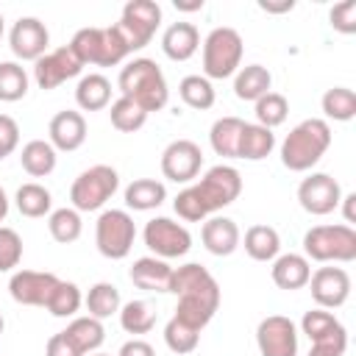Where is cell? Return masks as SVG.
Here are the masks:
<instances>
[{
	"label": "cell",
	"instance_id": "cell-5",
	"mask_svg": "<svg viewBox=\"0 0 356 356\" xmlns=\"http://www.w3.org/2000/svg\"><path fill=\"white\" fill-rule=\"evenodd\" d=\"M242 53H245V44H242L239 31L225 28V25L209 31V36L203 39V78L222 81V78L236 75L242 64Z\"/></svg>",
	"mask_w": 356,
	"mask_h": 356
},
{
	"label": "cell",
	"instance_id": "cell-6",
	"mask_svg": "<svg viewBox=\"0 0 356 356\" xmlns=\"http://www.w3.org/2000/svg\"><path fill=\"white\" fill-rule=\"evenodd\" d=\"M72 53L81 58V64H97V67H114L128 56V47L117 28H81L72 42Z\"/></svg>",
	"mask_w": 356,
	"mask_h": 356
},
{
	"label": "cell",
	"instance_id": "cell-44",
	"mask_svg": "<svg viewBox=\"0 0 356 356\" xmlns=\"http://www.w3.org/2000/svg\"><path fill=\"white\" fill-rule=\"evenodd\" d=\"M19 261H22V236L14 228L0 225V273H11Z\"/></svg>",
	"mask_w": 356,
	"mask_h": 356
},
{
	"label": "cell",
	"instance_id": "cell-36",
	"mask_svg": "<svg viewBox=\"0 0 356 356\" xmlns=\"http://www.w3.org/2000/svg\"><path fill=\"white\" fill-rule=\"evenodd\" d=\"M323 106V114L334 122H348L356 117V92L348 89V86H334L323 95L320 100Z\"/></svg>",
	"mask_w": 356,
	"mask_h": 356
},
{
	"label": "cell",
	"instance_id": "cell-25",
	"mask_svg": "<svg viewBox=\"0 0 356 356\" xmlns=\"http://www.w3.org/2000/svg\"><path fill=\"white\" fill-rule=\"evenodd\" d=\"M273 86V75L267 67L261 64H248V67H239L236 70V78H234V95L239 100H250L256 103L259 97H264Z\"/></svg>",
	"mask_w": 356,
	"mask_h": 356
},
{
	"label": "cell",
	"instance_id": "cell-27",
	"mask_svg": "<svg viewBox=\"0 0 356 356\" xmlns=\"http://www.w3.org/2000/svg\"><path fill=\"white\" fill-rule=\"evenodd\" d=\"M245 120L239 117H220L211 131H209V142L211 150L222 159H239V136H242Z\"/></svg>",
	"mask_w": 356,
	"mask_h": 356
},
{
	"label": "cell",
	"instance_id": "cell-46",
	"mask_svg": "<svg viewBox=\"0 0 356 356\" xmlns=\"http://www.w3.org/2000/svg\"><path fill=\"white\" fill-rule=\"evenodd\" d=\"M331 19V28L339 31V33H356V0H345L339 6L331 8L328 14Z\"/></svg>",
	"mask_w": 356,
	"mask_h": 356
},
{
	"label": "cell",
	"instance_id": "cell-52",
	"mask_svg": "<svg viewBox=\"0 0 356 356\" xmlns=\"http://www.w3.org/2000/svg\"><path fill=\"white\" fill-rule=\"evenodd\" d=\"M339 203H342V211H345V225L356 222V214H353V203H356V195L350 192V195H345Z\"/></svg>",
	"mask_w": 356,
	"mask_h": 356
},
{
	"label": "cell",
	"instance_id": "cell-45",
	"mask_svg": "<svg viewBox=\"0 0 356 356\" xmlns=\"http://www.w3.org/2000/svg\"><path fill=\"white\" fill-rule=\"evenodd\" d=\"M172 209H175V214H178L181 220H186V222H203V220L209 217L206 209H203V203H200V197H197V192H195V186L181 189V192L175 195V200H172Z\"/></svg>",
	"mask_w": 356,
	"mask_h": 356
},
{
	"label": "cell",
	"instance_id": "cell-7",
	"mask_svg": "<svg viewBox=\"0 0 356 356\" xmlns=\"http://www.w3.org/2000/svg\"><path fill=\"white\" fill-rule=\"evenodd\" d=\"M117 186H120L117 170L108 164H95L72 181V186H70L72 209L75 211H97L111 200Z\"/></svg>",
	"mask_w": 356,
	"mask_h": 356
},
{
	"label": "cell",
	"instance_id": "cell-26",
	"mask_svg": "<svg viewBox=\"0 0 356 356\" xmlns=\"http://www.w3.org/2000/svg\"><path fill=\"white\" fill-rule=\"evenodd\" d=\"M75 103L83 111H100L111 103V81L100 72H89L75 86Z\"/></svg>",
	"mask_w": 356,
	"mask_h": 356
},
{
	"label": "cell",
	"instance_id": "cell-41",
	"mask_svg": "<svg viewBox=\"0 0 356 356\" xmlns=\"http://www.w3.org/2000/svg\"><path fill=\"white\" fill-rule=\"evenodd\" d=\"M253 114H256V122L259 125H264V128H278V125H284L286 122V114H289V103H286V97L284 95H278V92H267L264 97H259L256 100V108H253Z\"/></svg>",
	"mask_w": 356,
	"mask_h": 356
},
{
	"label": "cell",
	"instance_id": "cell-2",
	"mask_svg": "<svg viewBox=\"0 0 356 356\" xmlns=\"http://www.w3.org/2000/svg\"><path fill=\"white\" fill-rule=\"evenodd\" d=\"M117 86H120L122 97L134 100L147 114L150 111H161L167 106V100H170L167 78H164L161 67L153 58H134V61H128L120 70Z\"/></svg>",
	"mask_w": 356,
	"mask_h": 356
},
{
	"label": "cell",
	"instance_id": "cell-12",
	"mask_svg": "<svg viewBox=\"0 0 356 356\" xmlns=\"http://www.w3.org/2000/svg\"><path fill=\"white\" fill-rule=\"evenodd\" d=\"M203 167V150L192 139H175L161 153V172L172 184H192Z\"/></svg>",
	"mask_w": 356,
	"mask_h": 356
},
{
	"label": "cell",
	"instance_id": "cell-28",
	"mask_svg": "<svg viewBox=\"0 0 356 356\" xmlns=\"http://www.w3.org/2000/svg\"><path fill=\"white\" fill-rule=\"evenodd\" d=\"M56 147L47 142V139H31L22 145V153H19V164L22 170L31 175V178H44L56 170Z\"/></svg>",
	"mask_w": 356,
	"mask_h": 356
},
{
	"label": "cell",
	"instance_id": "cell-50",
	"mask_svg": "<svg viewBox=\"0 0 356 356\" xmlns=\"http://www.w3.org/2000/svg\"><path fill=\"white\" fill-rule=\"evenodd\" d=\"M345 348L348 345H339V342H317L312 345L309 356H345Z\"/></svg>",
	"mask_w": 356,
	"mask_h": 356
},
{
	"label": "cell",
	"instance_id": "cell-47",
	"mask_svg": "<svg viewBox=\"0 0 356 356\" xmlns=\"http://www.w3.org/2000/svg\"><path fill=\"white\" fill-rule=\"evenodd\" d=\"M17 145H19V125H17V120L8 117V114H0V161L6 156H11L17 150Z\"/></svg>",
	"mask_w": 356,
	"mask_h": 356
},
{
	"label": "cell",
	"instance_id": "cell-31",
	"mask_svg": "<svg viewBox=\"0 0 356 356\" xmlns=\"http://www.w3.org/2000/svg\"><path fill=\"white\" fill-rule=\"evenodd\" d=\"M281 250V236L273 225H250L245 231V253L253 261H273Z\"/></svg>",
	"mask_w": 356,
	"mask_h": 356
},
{
	"label": "cell",
	"instance_id": "cell-55",
	"mask_svg": "<svg viewBox=\"0 0 356 356\" xmlns=\"http://www.w3.org/2000/svg\"><path fill=\"white\" fill-rule=\"evenodd\" d=\"M3 31H6V25H3V14H0V39H3Z\"/></svg>",
	"mask_w": 356,
	"mask_h": 356
},
{
	"label": "cell",
	"instance_id": "cell-3",
	"mask_svg": "<svg viewBox=\"0 0 356 356\" xmlns=\"http://www.w3.org/2000/svg\"><path fill=\"white\" fill-rule=\"evenodd\" d=\"M331 147V125L320 117L298 122L281 142V164L292 172L312 170Z\"/></svg>",
	"mask_w": 356,
	"mask_h": 356
},
{
	"label": "cell",
	"instance_id": "cell-29",
	"mask_svg": "<svg viewBox=\"0 0 356 356\" xmlns=\"http://www.w3.org/2000/svg\"><path fill=\"white\" fill-rule=\"evenodd\" d=\"M167 200V186L156 178H136L125 186V206L134 211L159 209Z\"/></svg>",
	"mask_w": 356,
	"mask_h": 356
},
{
	"label": "cell",
	"instance_id": "cell-30",
	"mask_svg": "<svg viewBox=\"0 0 356 356\" xmlns=\"http://www.w3.org/2000/svg\"><path fill=\"white\" fill-rule=\"evenodd\" d=\"M275 147V134L259 122H245L242 136H239V159L248 161H261L273 153Z\"/></svg>",
	"mask_w": 356,
	"mask_h": 356
},
{
	"label": "cell",
	"instance_id": "cell-19",
	"mask_svg": "<svg viewBox=\"0 0 356 356\" xmlns=\"http://www.w3.org/2000/svg\"><path fill=\"white\" fill-rule=\"evenodd\" d=\"M47 134H50L47 142L56 147V153H58V150L72 153V150H78V147L86 142V120H83L81 111L64 108V111H58V114L50 120Z\"/></svg>",
	"mask_w": 356,
	"mask_h": 356
},
{
	"label": "cell",
	"instance_id": "cell-9",
	"mask_svg": "<svg viewBox=\"0 0 356 356\" xmlns=\"http://www.w3.org/2000/svg\"><path fill=\"white\" fill-rule=\"evenodd\" d=\"M159 25H161V8L153 0H128L122 6L120 22H114V28L122 36L128 53L142 50L153 39Z\"/></svg>",
	"mask_w": 356,
	"mask_h": 356
},
{
	"label": "cell",
	"instance_id": "cell-21",
	"mask_svg": "<svg viewBox=\"0 0 356 356\" xmlns=\"http://www.w3.org/2000/svg\"><path fill=\"white\" fill-rule=\"evenodd\" d=\"M270 278L278 289H286V292H295V289H303L312 278V264L306 256L300 253H281L273 259V267H270Z\"/></svg>",
	"mask_w": 356,
	"mask_h": 356
},
{
	"label": "cell",
	"instance_id": "cell-22",
	"mask_svg": "<svg viewBox=\"0 0 356 356\" xmlns=\"http://www.w3.org/2000/svg\"><path fill=\"white\" fill-rule=\"evenodd\" d=\"M170 275H172V267L164 261V259H156V256H142L131 264V284L136 289H145V292H167L170 286Z\"/></svg>",
	"mask_w": 356,
	"mask_h": 356
},
{
	"label": "cell",
	"instance_id": "cell-24",
	"mask_svg": "<svg viewBox=\"0 0 356 356\" xmlns=\"http://www.w3.org/2000/svg\"><path fill=\"white\" fill-rule=\"evenodd\" d=\"M200 47V33L192 22H172L161 33V50L172 61H189Z\"/></svg>",
	"mask_w": 356,
	"mask_h": 356
},
{
	"label": "cell",
	"instance_id": "cell-48",
	"mask_svg": "<svg viewBox=\"0 0 356 356\" xmlns=\"http://www.w3.org/2000/svg\"><path fill=\"white\" fill-rule=\"evenodd\" d=\"M44 356H83V353L72 345V339H70L64 331H58V334H53V337L47 339Z\"/></svg>",
	"mask_w": 356,
	"mask_h": 356
},
{
	"label": "cell",
	"instance_id": "cell-8",
	"mask_svg": "<svg viewBox=\"0 0 356 356\" xmlns=\"http://www.w3.org/2000/svg\"><path fill=\"white\" fill-rule=\"evenodd\" d=\"M136 239V225L134 217L125 209H106L97 222H95V245L100 250V256L117 261L125 259L134 248Z\"/></svg>",
	"mask_w": 356,
	"mask_h": 356
},
{
	"label": "cell",
	"instance_id": "cell-15",
	"mask_svg": "<svg viewBox=\"0 0 356 356\" xmlns=\"http://www.w3.org/2000/svg\"><path fill=\"white\" fill-rule=\"evenodd\" d=\"M342 200V189L337 184V178H331L328 172H312L309 178L300 181L298 186V203L303 211L323 217L331 214Z\"/></svg>",
	"mask_w": 356,
	"mask_h": 356
},
{
	"label": "cell",
	"instance_id": "cell-1",
	"mask_svg": "<svg viewBox=\"0 0 356 356\" xmlns=\"http://www.w3.org/2000/svg\"><path fill=\"white\" fill-rule=\"evenodd\" d=\"M167 292L178 298L172 317L186 323L195 331H203L211 323L214 312L220 309V284L203 264H195V261L172 267Z\"/></svg>",
	"mask_w": 356,
	"mask_h": 356
},
{
	"label": "cell",
	"instance_id": "cell-34",
	"mask_svg": "<svg viewBox=\"0 0 356 356\" xmlns=\"http://www.w3.org/2000/svg\"><path fill=\"white\" fill-rule=\"evenodd\" d=\"M14 203H17V211H19L22 217H33V220H36V217L50 214V209H53V195H50V189H44L42 184L31 181V184H22V186L17 189Z\"/></svg>",
	"mask_w": 356,
	"mask_h": 356
},
{
	"label": "cell",
	"instance_id": "cell-13",
	"mask_svg": "<svg viewBox=\"0 0 356 356\" xmlns=\"http://www.w3.org/2000/svg\"><path fill=\"white\" fill-rule=\"evenodd\" d=\"M261 356H298V325L284 314H270L256 328Z\"/></svg>",
	"mask_w": 356,
	"mask_h": 356
},
{
	"label": "cell",
	"instance_id": "cell-18",
	"mask_svg": "<svg viewBox=\"0 0 356 356\" xmlns=\"http://www.w3.org/2000/svg\"><path fill=\"white\" fill-rule=\"evenodd\" d=\"M61 278L56 273H39V270H17L8 278V292L22 306H47L56 284Z\"/></svg>",
	"mask_w": 356,
	"mask_h": 356
},
{
	"label": "cell",
	"instance_id": "cell-4",
	"mask_svg": "<svg viewBox=\"0 0 356 356\" xmlns=\"http://www.w3.org/2000/svg\"><path fill=\"white\" fill-rule=\"evenodd\" d=\"M303 253L309 261H353L356 259V231L353 225H314L303 234Z\"/></svg>",
	"mask_w": 356,
	"mask_h": 356
},
{
	"label": "cell",
	"instance_id": "cell-53",
	"mask_svg": "<svg viewBox=\"0 0 356 356\" xmlns=\"http://www.w3.org/2000/svg\"><path fill=\"white\" fill-rule=\"evenodd\" d=\"M175 8H178V11H200V8H203V0H195V3H181V0H175Z\"/></svg>",
	"mask_w": 356,
	"mask_h": 356
},
{
	"label": "cell",
	"instance_id": "cell-32",
	"mask_svg": "<svg viewBox=\"0 0 356 356\" xmlns=\"http://www.w3.org/2000/svg\"><path fill=\"white\" fill-rule=\"evenodd\" d=\"M64 334L72 339V345L83 353V356H89V353H97V348L103 345V339H106V328H103V323L100 320H95V317H75L67 328H64Z\"/></svg>",
	"mask_w": 356,
	"mask_h": 356
},
{
	"label": "cell",
	"instance_id": "cell-17",
	"mask_svg": "<svg viewBox=\"0 0 356 356\" xmlns=\"http://www.w3.org/2000/svg\"><path fill=\"white\" fill-rule=\"evenodd\" d=\"M50 33L42 19L36 17H19L8 31V47L22 61H39L47 53Z\"/></svg>",
	"mask_w": 356,
	"mask_h": 356
},
{
	"label": "cell",
	"instance_id": "cell-16",
	"mask_svg": "<svg viewBox=\"0 0 356 356\" xmlns=\"http://www.w3.org/2000/svg\"><path fill=\"white\" fill-rule=\"evenodd\" d=\"M306 286L317 309H339L350 298V275L342 267H317Z\"/></svg>",
	"mask_w": 356,
	"mask_h": 356
},
{
	"label": "cell",
	"instance_id": "cell-40",
	"mask_svg": "<svg viewBox=\"0 0 356 356\" xmlns=\"http://www.w3.org/2000/svg\"><path fill=\"white\" fill-rule=\"evenodd\" d=\"M28 95V72L17 61H0V100L17 103Z\"/></svg>",
	"mask_w": 356,
	"mask_h": 356
},
{
	"label": "cell",
	"instance_id": "cell-37",
	"mask_svg": "<svg viewBox=\"0 0 356 356\" xmlns=\"http://www.w3.org/2000/svg\"><path fill=\"white\" fill-rule=\"evenodd\" d=\"M178 95H181V100H184L189 108H197V111L211 108V106H214V97H217L211 81L203 78V75H186V78H181Z\"/></svg>",
	"mask_w": 356,
	"mask_h": 356
},
{
	"label": "cell",
	"instance_id": "cell-57",
	"mask_svg": "<svg viewBox=\"0 0 356 356\" xmlns=\"http://www.w3.org/2000/svg\"><path fill=\"white\" fill-rule=\"evenodd\" d=\"M89 356H108V353H89Z\"/></svg>",
	"mask_w": 356,
	"mask_h": 356
},
{
	"label": "cell",
	"instance_id": "cell-33",
	"mask_svg": "<svg viewBox=\"0 0 356 356\" xmlns=\"http://www.w3.org/2000/svg\"><path fill=\"white\" fill-rule=\"evenodd\" d=\"M83 303H86L89 317H95V320H106V317H111V314L120 312L122 298H120V289H117L114 284H108V281H97L95 286H89Z\"/></svg>",
	"mask_w": 356,
	"mask_h": 356
},
{
	"label": "cell",
	"instance_id": "cell-49",
	"mask_svg": "<svg viewBox=\"0 0 356 356\" xmlns=\"http://www.w3.org/2000/svg\"><path fill=\"white\" fill-rule=\"evenodd\" d=\"M117 356H156V350H153V345H150V342H145V339L134 337V339H128V342L120 348V353H117Z\"/></svg>",
	"mask_w": 356,
	"mask_h": 356
},
{
	"label": "cell",
	"instance_id": "cell-42",
	"mask_svg": "<svg viewBox=\"0 0 356 356\" xmlns=\"http://www.w3.org/2000/svg\"><path fill=\"white\" fill-rule=\"evenodd\" d=\"M81 303H83V298H81L78 284H72V281H58L44 309H47L53 317H72V314L81 309Z\"/></svg>",
	"mask_w": 356,
	"mask_h": 356
},
{
	"label": "cell",
	"instance_id": "cell-35",
	"mask_svg": "<svg viewBox=\"0 0 356 356\" xmlns=\"http://www.w3.org/2000/svg\"><path fill=\"white\" fill-rule=\"evenodd\" d=\"M117 314H120V325H122L128 334H134V337L147 334V331H153V325H156V309H153L147 300H142V298L122 303Z\"/></svg>",
	"mask_w": 356,
	"mask_h": 356
},
{
	"label": "cell",
	"instance_id": "cell-23",
	"mask_svg": "<svg viewBox=\"0 0 356 356\" xmlns=\"http://www.w3.org/2000/svg\"><path fill=\"white\" fill-rule=\"evenodd\" d=\"M300 331L312 339V345L317 342H339V345H348V331L345 325L325 309H309L300 320Z\"/></svg>",
	"mask_w": 356,
	"mask_h": 356
},
{
	"label": "cell",
	"instance_id": "cell-54",
	"mask_svg": "<svg viewBox=\"0 0 356 356\" xmlns=\"http://www.w3.org/2000/svg\"><path fill=\"white\" fill-rule=\"evenodd\" d=\"M6 214H8V197H6V189L0 186V222L6 220Z\"/></svg>",
	"mask_w": 356,
	"mask_h": 356
},
{
	"label": "cell",
	"instance_id": "cell-56",
	"mask_svg": "<svg viewBox=\"0 0 356 356\" xmlns=\"http://www.w3.org/2000/svg\"><path fill=\"white\" fill-rule=\"evenodd\" d=\"M3 328H6V320H3V314H0V334H3Z\"/></svg>",
	"mask_w": 356,
	"mask_h": 356
},
{
	"label": "cell",
	"instance_id": "cell-14",
	"mask_svg": "<svg viewBox=\"0 0 356 356\" xmlns=\"http://www.w3.org/2000/svg\"><path fill=\"white\" fill-rule=\"evenodd\" d=\"M81 70H83L81 58L72 53L70 44H64V47H56V50L44 53L39 61H33V81H36L39 89L47 92V89L61 86L64 81L81 75Z\"/></svg>",
	"mask_w": 356,
	"mask_h": 356
},
{
	"label": "cell",
	"instance_id": "cell-11",
	"mask_svg": "<svg viewBox=\"0 0 356 356\" xmlns=\"http://www.w3.org/2000/svg\"><path fill=\"white\" fill-rule=\"evenodd\" d=\"M145 245L156 253V259H181L189 253L192 248V234L186 231V225L170 220V217H153L147 220L145 231Z\"/></svg>",
	"mask_w": 356,
	"mask_h": 356
},
{
	"label": "cell",
	"instance_id": "cell-39",
	"mask_svg": "<svg viewBox=\"0 0 356 356\" xmlns=\"http://www.w3.org/2000/svg\"><path fill=\"white\" fill-rule=\"evenodd\" d=\"M108 117H111V125H114L120 134H134V131H139V128L147 122V111H145L142 106H136L134 100L122 97V95L111 103Z\"/></svg>",
	"mask_w": 356,
	"mask_h": 356
},
{
	"label": "cell",
	"instance_id": "cell-10",
	"mask_svg": "<svg viewBox=\"0 0 356 356\" xmlns=\"http://www.w3.org/2000/svg\"><path fill=\"white\" fill-rule=\"evenodd\" d=\"M192 186H195V192H197L206 214H214V211L231 206L239 197V192H242V175L231 164H217V167H209L206 175L197 184H192Z\"/></svg>",
	"mask_w": 356,
	"mask_h": 356
},
{
	"label": "cell",
	"instance_id": "cell-51",
	"mask_svg": "<svg viewBox=\"0 0 356 356\" xmlns=\"http://www.w3.org/2000/svg\"><path fill=\"white\" fill-rule=\"evenodd\" d=\"M259 8H261V11H270V14H284V11H292V8H295V0H281V3L261 0Z\"/></svg>",
	"mask_w": 356,
	"mask_h": 356
},
{
	"label": "cell",
	"instance_id": "cell-38",
	"mask_svg": "<svg viewBox=\"0 0 356 356\" xmlns=\"http://www.w3.org/2000/svg\"><path fill=\"white\" fill-rule=\"evenodd\" d=\"M47 231H50V236H53L58 245H70V242H75V239L81 236V231H83L81 211L67 209V206L50 211V217H47Z\"/></svg>",
	"mask_w": 356,
	"mask_h": 356
},
{
	"label": "cell",
	"instance_id": "cell-20",
	"mask_svg": "<svg viewBox=\"0 0 356 356\" xmlns=\"http://www.w3.org/2000/svg\"><path fill=\"white\" fill-rule=\"evenodd\" d=\"M200 239H203V248L211 253V256H231L239 242H242V234H239V225L231 220V217H209L203 220V228H200Z\"/></svg>",
	"mask_w": 356,
	"mask_h": 356
},
{
	"label": "cell",
	"instance_id": "cell-43",
	"mask_svg": "<svg viewBox=\"0 0 356 356\" xmlns=\"http://www.w3.org/2000/svg\"><path fill=\"white\" fill-rule=\"evenodd\" d=\"M164 342H167V348H170L172 353L184 356V353H192V350L197 348L200 331H195V328H189L186 323L170 317V323L164 325Z\"/></svg>",
	"mask_w": 356,
	"mask_h": 356
}]
</instances>
